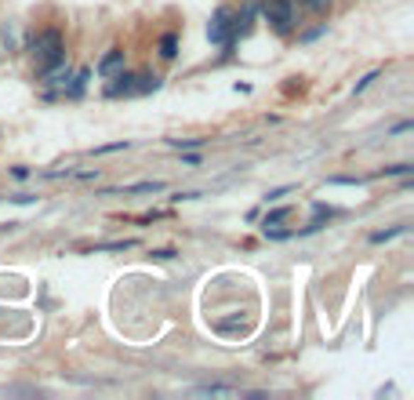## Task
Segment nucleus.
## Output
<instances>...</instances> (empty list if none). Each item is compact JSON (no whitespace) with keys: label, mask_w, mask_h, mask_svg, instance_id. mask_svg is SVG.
I'll return each mask as SVG.
<instances>
[{"label":"nucleus","mask_w":414,"mask_h":400,"mask_svg":"<svg viewBox=\"0 0 414 400\" xmlns=\"http://www.w3.org/2000/svg\"><path fill=\"white\" fill-rule=\"evenodd\" d=\"M29 55L37 58L40 70H48L51 63H58V58H66L62 55V33L58 29H44V33H37L33 40H29Z\"/></svg>","instance_id":"f257e3e1"},{"label":"nucleus","mask_w":414,"mask_h":400,"mask_svg":"<svg viewBox=\"0 0 414 400\" xmlns=\"http://www.w3.org/2000/svg\"><path fill=\"white\" fill-rule=\"evenodd\" d=\"M262 18L276 29V33H291L295 22H298V8L291 0H266L262 4Z\"/></svg>","instance_id":"f03ea898"},{"label":"nucleus","mask_w":414,"mask_h":400,"mask_svg":"<svg viewBox=\"0 0 414 400\" xmlns=\"http://www.w3.org/2000/svg\"><path fill=\"white\" fill-rule=\"evenodd\" d=\"M207 37H211V44H233V37H236V15L229 11V8H218L214 11V18H211V26H207Z\"/></svg>","instance_id":"7ed1b4c3"},{"label":"nucleus","mask_w":414,"mask_h":400,"mask_svg":"<svg viewBox=\"0 0 414 400\" xmlns=\"http://www.w3.org/2000/svg\"><path fill=\"white\" fill-rule=\"evenodd\" d=\"M70 77H73V70L66 66V58H58V63H51V66L44 70V84H48V87H66Z\"/></svg>","instance_id":"20e7f679"},{"label":"nucleus","mask_w":414,"mask_h":400,"mask_svg":"<svg viewBox=\"0 0 414 400\" xmlns=\"http://www.w3.org/2000/svg\"><path fill=\"white\" fill-rule=\"evenodd\" d=\"M106 95L120 99V95H135V73H116L113 84H106Z\"/></svg>","instance_id":"39448f33"},{"label":"nucleus","mask_w":414,"mask_h":400,"mask_svg":"<svg viewBox=\"0 0 414 400\" xmlns=\"http://www.w3.org/2000/svg\"><path fill=\"white\" fill-rule=\"evenodd\" d=\"M120 66H124V48H109L99 63V77H113Z\"/></svg>","instance_id":"423d86ee"},{"label":"nucleus","mask_w":414,"mask_h":400,"mask_svg":"<svg viewBox=\"0 0 414 400\" xmlns=\"http://www.w3.org/2000/svg\"><path fill=\"white\" fill-rule=\"evenodd\" d=\"M193 396H236L233 386H197Z\"/></svg>","instance_id":"0eeeda50"},{"label":"nucleus","mask_w":414,"mask_h":400,"mask_svg":"<svg viewBox=\"0 0 414 400\" xmlns=\"http://www.w3.org/2000/svg\"><path fill=\"white\" fill-rule=\"evenodd\" d=\"M288 215H291V207H276V211H269V215H266V222H262V229H266V233L276 229L283 219H288Z\"/></svg>","instance_id":"6e6552de"},{"label":"nucleus","mask_w":414,"mask_h":400,"mask_svg":"<svg viewBox=\"0 0 414 400\" xmlns=\"http://www.w3.org/2000/svg\"><path fill=\"white\" fill-rule=\"evenodd\" d=\"M178 55V37L175 33H164L160 37V58H175Z\"/></svg>","instance_id":"1a4fd4ad"},{"label":"nucleus","mask_w":414,"mask_h":400,"mask_svg":"<svg viewBox=\"0 0 414 400\" xmlns=\"http://www.w3.org/2000/svg\"><path fill=\"white\" fill-rule=\"evenodd\" d=\"M400 233H407V226H393V229H378V233H371V244H386V240H393V237H400Z\"/></svg>","instance_id":"9d476101"},{"label":"nucleus","mask_w":414,"mask_h":400,"mask_svg":"<svg viewBox=\"0 0 414 400\" xmlns=\"http://www.w3.org/2000/svg\"><path fill=\"white\" fill-rule=\"evenodd\" d=\"M164 182H135V186H127L124 193H160Z\"/></svg>","instance_id":"9b49d317"},{"label":"nucleus","mask_w":414,"mask_h":400,"mask_svg":"<svg viewBox=\"0 0 414 400\" xmlns=\"http://www.w3.org/2000/svg\"><path fill=\"white\" fill-rule=\"evenodd\" d=\"M138 84H135V91H142V95H146V91H156V87H160V77H153V73H146V77H135Z\"/></svg>","instance_id":"f8f14e48"},{"label":"nucleus","mask_w":414,"mask_h":400,"mask_svg":"<svg viewBox=\"0 0 414 400\" xmlns=\"http://www.w3.org/2000/svg\"><path fill=\"white\" fill-rule=\"evenodd\" d=\"M168 146H175V149H197V146H204V139H168Z\"/></svg>","instance_id":"ddd939ff"},{"label":"nucleus","mask_w":414,"mask_h":400,"mask_svg":"<svg viewBox=\"0 0 414 400\" xmlns=\"http://www.w3.org/2000/svg\"><path fill=\"white\" fill-rule=\"evenodd\" d=\"M124 149H127V142H109V146L94 149V157H106V153H124Z\"/></svg>","instance_id":"4468645a"},{"label":"nucleus","mask_w":414,"mask_h":400,"mask_svg":"<svg viewBox=\"0 0 414 400\" xmlns=\"http://www.w3.org/2000/svg\"><path fill=\"white\" fill-rule=\"evenodd\" d=\"M410 171H414L410 164H393V168H386V175H403V178H407Z\"/></svg>","instance_id":"2eb2a0df"},{"label":"nucleus","mask_w":414,"mask_h":400,"mask_svg":"<svg viewBox=\"0 0 414 400\" xmlns=\"http://www.w3.org/2000/svg\"><path fill=\"white\" fill-rule=\"evenodd\" d=\"M305 8H312V11H327V8H331V0H305Z\"/></svg>","instance_id":"dca6fc26"},{"label":"nucleus","mask_w":414,"mask_h":400,"mask_svg":"<svg viewBox=\"0 0 414 400\" xmlns=\"http://www.w3.org/2000/svg\"><path fill=\"white\" fill-rule=\"evenodd\" d=\"M291 193V186H280V190H273L269 197H266V204H273V200H280V197H288Z\"/></svg>","instance_id":"f3484780"},{"label":"nucleus","mask_w":414,"mask_h":400,"mask_svg":"<svg viewBox=\"0 0 414 400\" xmlns=\"http://www.w3.org/2000/svg\"><path fill=\"white\" fill-rule=\"evenodd\" d=\"M410 128H414V124H410V120H400V124H396V128H393V135H407V131H410Z\"/></svg>","instance_id":"a211bd4d"},{"label":"nucleus","mask_w":414,"mask_h":400,"mask_svg":"<svg viewBox=\"0 0 414 400\" xmlns=\"http://www.w3.org/2000/svg\"><path fill=\"white\" fill-rule=\"evenodd\" d=\"M11 200H15V204H33L37 197H33V193H18V197H11Z\"/></svg>","instance_id":"6ab92c4d"},{"label":"nucleus","mask_w":414,"mask_h":400,"mask_svg":"<svg viewBox=\"0 0 414 400\" xmlns=\"http://www.w3.org/2000/svg\"><path fill=\"white\" fill-rule=\"evenodd\" d=\"M291 4H295V8H298V4H305V0H291Z\"/></svg>","instance_id":"aec40b11"}]
</instances>
